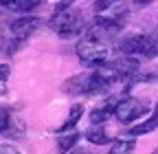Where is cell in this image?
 <instances>
[{"instance_id":"4fadbf2b","label":"cell","mask_w":158,"mask_h":154,"mask_svg":"<svg viewBox=\"0 0 158 154\" xmlns=\"http://www.w3.org/2000/svg\"><path fill=\"white\" fill-rule=\"evenodd\" d=\"M134 152V141H127V139H116L112 141L108 154H132Z\"/></svg>"},{"instance_id":"3957f363","label":"cell","mask_w":158,"mask_h":154,"mask_svg":"<svg viewBox=\"0 0 158 154\" xmlns=\"http://www.w3.org/2000/svg\"><path fill=\"white\" fill-rule=\"evenodd\" d=\"M118 53L121 55H143V57H156L158 55V37L147 33H136L127 35L118 42Z\"/></svg>"},{"instance_id":"9c48e42d","label":"cell","mask_w":158,"mask_h":154,"mask_svg":"<svg viewBox=\"0 0 158 154\" xmlns=\"http://www.w3.org/2000/svg\"><path fill=\"white\" fill-rule=\"evenodd\" d=\"M84 137L88 143H94V145H103V143H110V134L103 130V126H92L84 132Z\"/></svg>"},{"instance_id":"6da1fadb","label":"cell","mask_w":158,"mask_h":154,"mask_svg":"<svg viewBox=\"0 0 158 154\" xmlns=\"http://www.w3.org/2000/svg\"><path fill=\"white\" fill-rule=\"evenodd\" d=\"M48 27H51L59 37L68 40V37L81 35V31H84V18H81V13H79V11H75V9H70V7H62V9H57V11L51 15Z\"/></svg>"},{"instance_id":"52a82bcc","label":"cell","mask_w":158,"mask_h":154,"mask_svg":"<svg viewBox=\"0 0 158 154\" xmlns=\"http://www.w3.org/2000/svg\"><path fill=\"white\" fill-rule=\"evenodd\" d=\"M116 104H118V99H108L101 108H97V110H92V114H90V121H92V126H103L110 117H114V110H116Z\"/></svg>"},{"instance_id":"ffe728a7","label":"cell","mask_w":158,"mask_h":154,"mask_svg":"<svg viewBox=\"0 0 158 154\" xmlns=\"http://www.w3.org/2000/svg\"><path fill=\"white\" fill-rule=\"evenodd\" d=\"M152 154H158V148H156V150H154V152H152Z\"/></svg>"},{"instance_id":"7a4b0ae2","label":"cell","mask_w":158,"mask_h":154,"mask_svg":"<svg viewBox=\"0 0 158 154\" xmlns=\"http://www.w3.org/2000/svg\"><path fill=\"white\" fill-rule=\"evenodd\" d=\"M110 84L116 82H125V79H134L138 75V62L130 55H118L116 60H108L103 66L97 68Z\"/></svg>"},{"instance_id":"2e32d148","label":"cell","mask_w":158,"mask_h":154,"mask_svg":"<svg viewBox=\"0 0 158 154\" xmlns=\"http://www.w3.org/2000/svg\"><path fill=\"white\" fill-rule=\"evenodd\" d=\"M9 64H0V95L7 92V82H9Z\"/></svg>"},{"instance_id":"ba28073f","label":"cell","mask_w":158,"mask_h":154,"mask_svg":"<svg viewBox=\"0 0 158 154\" xmlns=\"http://www.w3.org/2000/svg\"><path fill=\"white\" fill-rule=\"evenodd\" d=\"M156 128H158V104H156V108H154V112H152V117H149L147 121H143V123H138V126L130 128L127 134H130V137H141V134L154 132Z\"/></svg>"},{"instance_id":"277c9868","label":"cell","mask_w":158,"mask_h":154,"mask_svg":"<svg viewBox=\"0 0 158 154\" xmlns=\"http://www.w3.org/2000/svg\"><path fill=\"white\" fill-rule=\"evenodd\" d=\"M77 57L79 62L88 68H99L108 62V46L101 40H94V37H84L81 42L77 44Z\"/></svg>"},{"instance_id":"d6986e66","label":"cell","mask_w":158,"mask_h":154,"mask_svg":"<svg viewBox=\"0 0 158 154\" xmlns=\"http://www.w3.org/2000/svg\"><path fill=\"white\" fill-rule=\"evenodd\" d=\"M149 2H152V0H134V5H138V7H145Z\"/></svg>"},{"instance_id":"e0dca14e","label":"cell","mask_w":158,"mask_h":154,"mask_svg":"<svg viewBox=\"0 0 158 154\" xmlns=\"http://www.w3.org/2000/svg\"><path fill=\"white\" fill-rule=\"evenodd\" d=\"M0 154H22V152L13 145H9V143H5V145H0Z\"/></svg>"},{"instance_id":"5b68a950","label":"cell","mask_w":158,"mask_h":154,"mask_svg":"<svg viewBox=\"0 0 158 154\" xmlns=\"http://www.w3.org/2000/svg\"><path fill=\"white\" fill-rule=\"evenodd\" d=\"M40 24H42V20H40L37 15H20V18H15V20L9 24V29H11V40H13V44L9 42V46H7V51L9 53H13L15 49H18V44H22L29 35H33L37 29H40Z\"/></svg>"},{"instance_id":"30bf717a","label":"cell","mask_w":158,"mask_h":154,"mask_svg":"<svg viewBox=\"0 0 158 154\" xmlns=\"http://www.w3.org/2000/svg\"><path fill=\"white\" fill-rule=\"evenodd\" d=\"M81 114H84V106H81V104H75V106H70L68 119L64 121V126H62V128H57V132H59V134H62V132H70V130H73V128L79 123Z\"/></svg>"},{"instance_id":"ac0fdd59","label":"cell","mask_w":158,"mask_h":154,"mask_svg":"<svg viewBox=\"0 0 158 154\" xmlns=\"http://www.w3.org/2000/svg\"><path fill=\"white\" fill-rule=\"evenodd\" d=\"M13 2H15V0H0V7H2V9H11Z\"/></svg>"},{"instance_id":"8992f818","label":"cell","mask_w":158,"mask_h":154,"mask_svg":"<svg viewBox=\"0 0 158 154\" xmlns=\"http://www.w3.org/2000/svg\"><path fill=\"white\" fill-rule=\"evenodd\" d=\"M147 110H149V108H147L145 101L134 99V97H123V99H118V104H116L114 117L121 121V123H132V121H136L138 117H143Z\"/></svg>"},{"instance_id":"8fae6325","label":"cell","mask_w":158,"mask_h":154,"mask_svg":"<svg viewBox=\"0 0 158 154\" xmlns=\"http://www.w3.org/2000/svg\"><path fill=\"white\" fill-rule=\"evenodd\" d=\"M40 5H42V0H15V2L11 5L9 11H15V13H24L29 15L31 11H35Z\"/></svg>"},{"instance_id":"5bb4252c","label":"cell","mask_w":158,"mask_h":154,"mask_svg":"<svg viewBox=\"0 0 158 154\" xmlns=\"http://www.w3.org/2000/svg\"><path fill=\"white\" fill-rule=\"evenodd\" d=\"M13 117H15V112L11 110V106H0V134H2V137L7 134Z\"/></svg>"},{"instance_id":"7c38bea8","label":"cell","mask_w":158,"mask_h":154,"mask_svg":"<svg viewBox=\"0 0 158 154\" xmlns=\"http://www.w3.org/2000/svg\"><path fill=\"white\" fill-rule=\"evenodd\" d=\"M81 139V134L79 132H68V134H64V137H59V141H57V150L62 152V154H66V152H70L73 148H75V143Z\"/></svg>"},{"instance_id":"9a60e30c","label":"cell","mask_w":158,"mask_h":154,"mask_svg":"<svg viewBox=\"0 0 158 154\" xmlns=\"http://www.w3.org/2000/svg\"><path fill=\"white\" fill-rule=\"evenodd\" d=\"M118 2H123V0H97V2H94V13L101 15V13L110 11L112 7H116Z\"/></svg>"}]
</instances>
